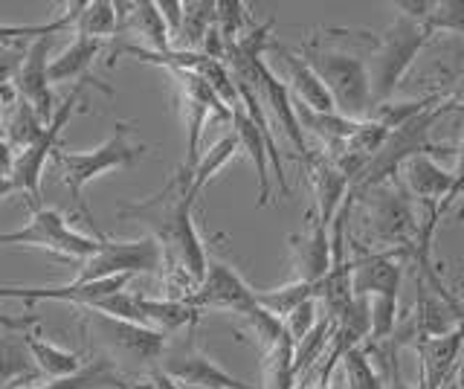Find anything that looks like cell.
I'll return each instance as SVG.
<instances>
[{
    "mask_svg": "<svg viewBox=\"0 0 464 389\" xmlns=\"http://www.w3.org/2000/svg\"><path fill=\"white\" fill-rule=\"evenodd\" d=\"M195 198L198 195L192 192V171L180 166L157 195L137 200V204H122L116 212H120V219L149 227L151 236L163 244L166 258L178 265L174 270L188 273L200 285L209 270V256L192 219Z\"/></svg>",
    "mask_w": 464,
    "mask_h": 389,
    "instance_id": "cell-1",
    "label": "cell"
},
{
    "mask_svg": "<svg viewBox=\"0 0 464 389\" xmlns=\"http://www.w3.org/2000/svg\"><path fill=\"white\" fill-rule=\"evenodd\" d=\"M113 128L116 131L93 151L55 149V154H53V163L58 169V175H62V183L67 186V192L72 198V207H76V212L82 215L87 227H93V233L99 238H105V236L99 233V227L93 221V212L84 200V186L96 178H102V175H108V171H113V169H128V166L140 163L145 157V151H149V146H142V142L128 140L130 122H116Z\"/></svg>",
    "mask_w": 464,
    "mask_h": 389,
    "instance_id": "cell-2",
    "label": "cell"
},
{
    "mask_svg": "<svg viewBox=\"0 0 464 389\" xmlns=\"http://www.w3.org/2000/svg\"><path fill=\"white\" fill-rule=\"evenodd\" d=\"M352 195L362 204V224H366L369 244H374V253L401 250L412 256V244L424 219H418L415 198L401 183V178Z\"/></svg>",
    "mask_w": 464,
    "mask_h": 389,
    "instance_id": "cell-3",
    "label": "cell"
},
{
    "mask_svg": "<svg viewBox=\"0 0 464 389\" xmlns=\"http://www.w3.org/2000/svg\"><path fill=\"white\" fill-rule=\"evenodd\" d=\"M302 59L308 62L316 76L328 88L337 113L348 120H369L374 111V91H372V73L369 62L345 50H328L319 47V41H304Z\"/></svg>",
    "mask_w": 464,
    "mask_h": 389,
    "instance_id": "cell-4",
    "label": "cell"
},
{
    "mask_svg": "<svg viewBox=\"0 0 464 389\" xmlns=\"http://www.w3.org/2000/svg\"><path fill=\"white\" fill-rule=\"evenodd\" d=\"M432 35L435 33L427 24L403 18V15H398L395 24L386 26V30L377 35L372 62H369L374 105L392 102V96L398 93L403 76L410 73V67L415 64L418 53L430 44Z\"/></svg>",
    "mask_w": 464,
    "mask_h": 389,
    "instance_id": "cell-5",
    "label": "cell"
},
{
    "mask_svg": "<svg viewBox=\"0 0 464 389\" xmlns=\"http://www.w3.org/2000/svg\"><path fill=\"white\" fill-rule=\"evenodd\" d=\"M102 241L105 238H91L79 233V229H72L67 215L50 207L33 209V219H29L26 227L0 233V248H41L55 258L79 265L102 248Z\"/></svg>",
    "mask_w": 464,
    "mask_h": 389,
    "instance_id": "cell-6",
    "label": "cell"
},
{
    "mask_svg": "<svg viewBox=\"0 0 464 389\" xmlns=\"http://www.w3.org/2000/svg\"><path fill=\"white\" fill-rule=\"evenodd\" d=\"M87 84H93V88H99L102 93L113 96L111 84H105V82H96V79H82V82H76V88L70 91V96L64 99L62 105H58L55 117L47 122V128H44L41 140L35 142V146H29V149L18 151V157H14V169H12V178H9V180L14 183V192H24V195H26L29 207H33V209H41V207H44V204H41L44 166H47V160L55 154V149H58L55 142H58V137H62V131H64V125L70 122V117L76 113V108H79V102H82V93H84Z\"/></svg>",
    "mask_w": 464,
    "mask_h": 389,
    "instance_id": "cell-7",
    "label": "cell"
},
{
    "mask_svg": "<svg viewBox=\"0 0 464 389\" xmlns=\"http://www.w3.org/2000/svg\"><path fill=\"white\" fill-rule=\"evenodd\" d=\"M166 262V250L154 236H142L134 241H111L105 238L102 248L84 258L72 282H99L116 277H137V273H157Z\"/></svg>",
    "mask_w": 464,
    "mask_h": 389,
    "instance_id": "cell-8",
    "label": "cell"
},
{
    "mask_svg": "<svg viewBox=\"0 0 464 389\" xmlns=\"http://www.w3.org/2000/svg\"><path fill=\"white\" fill-rule=\"evenodd\" d=\"M87 323L96 331L99 343L108 349V357L122 360V364L134 366V369H145L154 364H163V357L169 352V335L154 328H145L128 320H116V316H105L91 311L87 314Z\"/></svg>",
    "mask_w": 464,
    "mask_h": 389,
    "instance_id": "cell-9",
    "label": "cell"
},
{
    "mask_svg": "<svg viewBox=\"0 0 464 389\" xmlns=\"http://www.w3.org/2000/svg\"><path fill=\"white\" fill-rule=\"evenodd\" d=\"M232 128H236V137L241 142V149L250 157V163L256 166V175H258V207H267L270 204V169L273 166V178L279 180V190L282 198H290V186L285 180V163H282V154L279 146H276L270 125H258L250 113L241 108L232 111Z\"/></svg>",
    "mask_w": 464,
    "mask_h": 389,
    "instance_id": "cell-10",
    "label": "cell"
},
{
    "mask_svg": "<svg viewBox=\"0 0 464 389\" xmlns=\"http://www.w3.org/2000/svg\"><path fill=\"white\" fill-rule=\"evenodd\" d=\"M171 76L180 84V96H183V111H186V160L183 169L195 171L198 160H200V134L203 125H207L209 117H221V120H232V111L218 99V93L209 88V82L198 76L195 70H171Z\"/></svg>",
    "mask_w": 464,
    "mask_h": 389,
    "instance_id": "cell-11",
    "label": "cell"
},
{
    "mask_svg": "<svg viewBox=\"0 0 464 389\" xmlns=\"http://www.w3.org/2000/svg\"><path fill=\"white\" fill-rule=\"evenodd\" d=\"M186 302L198 311H227L236 316H246L258 308V291L246 285V279L236 267L224 262H209L207 277Z\"/></svg>",
    "mask_w": 464,
    "mask_h": 389,
    "instance_id": "cell-12",
    "label": "cell"
},
{
    "mask_svg": "<svg viewBox=\"0 0 464 389\" xmlns=\"http://www.w3.org/2000/svg\"><path fill=\"white\" fill-rule=\"evenodd\" d=\"M163 372L186 389H253L246 381L229 374L195 343L174 345V349L169 345L163 357Z\"/></svg>",
    "mask_w": 464,
    "mask_h": 389,
    "instance_id": "cell-13",
    "label": "cell"
},
{
    "mask_svg": "<svg viewBox=\"0 0 464 389\" xmlns=\"http://www.w3.org/2000/svg\"><path fill=\"white\" fill-rule=\"evenodd\" d=\"M410 253L401 250H360L352 256V291L357 297H377V294H398L403 279V262H410Z\"/></svg>",
    "mask_w": 464,
    "mask_h": 389,
    "instance_id": "cell-14",
    "label": "cell"
},
{
    "mask_svg": "<svg viewBox=\"0 0 464 389\" xmlns=\"http://www.w3.org/2000/svg\"><path fill=\"white\" fill-rule=\"evenodd\" d=\"M308 227L302 233L290 236V253H294V270L296 279L302 282H323L331 273V224H325L316 215V209H311L308 215Z\"/></svg>",
    "mask_w": 464,
    "mask_h": 389,
    "instance_id": "cell-15",
    "label": "cell"
},
{
    "mask_svg": "<svg viewBox=\"0 0 464 389\" xmlns=\"http://www.w3.org/2000/svg\"><path fill=\"white\" fill-rule=\"evenodd\" d=\"M50 44H53V35L33 41V44H29L26 53H24L18 76H14V88H18L21 99H26V102L35 108V113L44 122H50L55 117L53 91H50L53 82H50V64H47Z\"/></svg>",
    "mask_w": 464,
    "mask_h": 389,
    "instance_id": "cell-16",
    "label": "cell"
},
{
    "mask_svg": "<svg viewBox=\"0 0 464 389\" xmlns=\"http://www.w3.org/2000/svg\"><path fill=\"white\" fill-rule=\"evenodd\" d=\"M420 360V389H441L464 355V326L441 337L412 340Z\"/></svg>",
    "mask_w": 464,
    "mask_h": 389,
    "instance_id": "cell-17",
    "label": "cell"
},
{
    "mask_svg": "<svg viewBox=\"0 0 464 389\" xmlns=\"http://www.w3.org/2000/svg\"><path fill=\"white\" fill-rule=\"evenodd\" d=\"M270 47L279 53V59L287 70V88H290V96H294L296 105H304L316 113H337V105H334V99L323 84V79L316 76V70L304 62L299 53L287 50L285 44H279V41H270Z\"/></svg>",
    "mask_w": 464,
    "mask_h": 389,
    "instance_id": "cell-18",
    "label": "cell"
},
{
    "mask_svg": "<svg viewBox=\"0 0 464 389\" xmlns=\"http://www.w3.org/2000/svg\"><path fill=\"white\" fill-rule=\"evenodd\" d=\"M401 175H403V186L410 190L412 198H418L424 207H435L444 215L447 195L453 190V169H444L435 163L432 157L420 154V157H412V160L401 169Z\"/></svg>",
    "mask_w": 464,
    "mask_h": 389,
    "instance_id": "cell-19",
    "label": "cell"
},
{
    "mask_svg": "<svg viewBox=\"0 0 464 389\" xmlns=\"http://www.w3.org/2000/svg\"><path fill=\"white\" fill-rule=\"evenodd\" d=\"M311 166V178H314V195H316V215L325 224L337 219V212L343 209L348 192H352V183L343 175V171L331 163L328 154H316L308 160Z\"/></svg>",
    "mask_w": 464,
    "mask_h": 389,
    "instance_id": "cell-20",
    "label": "cell"
},
{
    "mask_svg": "<svg viewBox=\"0 0 464 389\" xmlns=\"http://www.w3.org/2000/svg\"><path fill=\"white\" fill-rule=\"evenodd\" d=\"M116 12H120V26L125 33L137 35L145 41V50L151 53H169L174 50L169 26L163 21V12H160L157 4H116Z\"/></svg>",
    "mask_w": 464,
    "mask_h": 389,
    "instance_id": "cell-21",
    "label": "cell"
},
{
    "mask_svg": "<svg viewBox=\"0 0 464 389\" xmlns=\"http://www.w3.org/2000/svg\"><path fill=\"white\" fill-rule=\"evenodd\" d=\"M44 374L38 372L33 355H29L24 335H0V384L6 389H26L41 384Z\"/></svg>",
    "mask_w": 464,
    "mask_h": 389,
    "instance_id": "cell-22",
    "label": "cell"
},
{
    "mask_svg": "<svg viewBox=\"0 0 464 389\" xmlns=\"http://www.w3.org/2000/svg\"><path fill=\"white\" fill-rule=\"evenodd\" d=\"M21 335H24V343H26L29 355H33V360H35L38 372L47 381H53V378H70V374H76V372H82L87 366L84 360H82V352L62 349V345H55L50 340L33 335L29 328L21 331Z\"/></svg>",
    "mask_w": 464,
    "mask_h": 389,
    "instance_id": "cell-23",
    "label": "cell"
},
{
    "mask_svg": "<svg viewBox=\"0 0 464 389\" xmlns=\"http://www.w3.org/2000/svg\"><path fill=\"white\" fill-rule=\"evenodd\" d=\"M296 113H299V122H302L304 131H314L319 140L325 142V149L331 154H337L345 142L360 131V125L366 122V120H362V122L360 120H348V117H343V113H316V111L304 108V105H296Z\"/></svg>",
    "mask_w": 464,
    "mask_h": 389,
    "instance_id": "cell-24",
    "label": "cell"
},
{
    "mask_svg": "<svg viewBox=\"0 0 464 389\" xmlns=\"http://www.w3.org/2000/svg\"><path fill=\"white\" fill-rule=\"evenodd\" d=\"M26 389H128V384L120 374V369H116L113 360L105 355V357L91 360L82 372L70 374V378L41 381V384L26 386Z\"/></svg>",
    "mask_w": 464,
    "mask_h": 389,
    "instance_id": "cell-25",
    "label": "cell"
},
{
    "mask_svg": "<svg viewBox=\"0 0 464 389\" xmlns=\"http://www.w3.org/2000/svg\"><path fill=\"white\" fill-rule=\"evenodd\" d=\"M105 47V41H96V38H84L76 35V41L62 53L55 55L50 62V82L53 84H62V82H82V79H91L87 70L96 62V55Z\"/></svg>",
    "mask_w": 464,
    "mask_h": 389,
    "instance_id": "cell-26",
    "label": "cell"
},
{
    "mask_svg": "<svg viewBox=\"0 0 464 389\" xmlns=\"http://www.w3.org/2000/svg\"><path fill=\"white\" fill-rule=\"evenodd\" d=\"M82 6H84V0H79V4H70L62 15L47 21V24H26V26L4 24V26H0V47L33 44V41H38V38H50V35L64 33V30H70V26H76V21L82 15Z\"/></svg>",
    "mask_w": 464,
    "mask_h": 389,
    "instance_id": "cell-27",
    "label": "cell"
},
{
    "mask_svg": "<svg viewBox=\"0 0 464 389\" xmlns=\"http://www.w3.org/2000/svg\"><path fill=\"white\" fill-rule=\"evenodd\" d=\"M319 287L323 282H302V279H294L287 285H279V287H267V291H258V306L276 314L279 320H285L287 314H294L299 306L311 299H319Z\"/></svg>",
    "mask_w": 464,
    "mask_h": 389,
    "instance_id": "cell-28",
    "label": "cell"
},
{
    "mask_svg": "<svg viewBox=\"0 0 464 389\" xmlns=\"http://www.w3.org/2000/svg\"><path fill=\"white\" fill-rule=\"evenodd\" d=\"M294 349L296 343L290 335L279 337L270 352H265V389H296V369H294Z\"/></svg>",
    "mask_w": 464,
    "mask_h": 389,
    "instance_id": "cell-29",
    "label": "cell"
},
{
    "mask_svg": "<svg viewBox=\"0 0 464 389\" xmlns=\"http://www.w3.org/2000/svg\"><path fill=\"white\" fill-rule=\"evenodd\" d=\"M120 33H122V26H120V12H116V4H111V0H93V4L82 6V15L76 21V35L105 41V38L120 35Z\"/></svg>",
    "mask_w": 464,
    "mask_h": 389,
    "instance_id": "cell-30",
    "label": "cell"
},
{
    "mask_svg": "<svg viewBox=\"0 0 464 389\" xmlns=\"http://www.w3.org/2000/svg\"><path fill=\"white\" fill-rule=\"evenodd\" d=\"M238 137L236 134H227V137H221L218 142H212V146L200 154V160H198V166H195V171H192V192L195 195H200L203 190H207V183L221 171L232 157L238 154Z\"/></svg>",
    "mask_w": 464,
    "mask_h": 389,
    "instance_id": "cell-31",
    "label": "cell"
},
{
    "mask_svg": "<svg viewBox=\"0 0 464 389\" xmlns=\"http://www.w3.org/2000/svg\"><path fill=\"white\" fill-rule=\"evenodd\" d=\"M331 337H334V320L325 314L323 320L314 326V331L302 343H296L294 349V369H296V378L304 372H311L316 366V360L323 357V352L331 345Z\"/></svg>",
    "mask_w": 464,
    "mask_h": 389,
    "instance_id": "cell-32",
    "label": "cell"
},
{
    "mask_svg": "<svg viewBox=\"0 0 464 389\" xmlns=\"http://www.w3.org/2000/svg\"><path fill=\"white\" fill-rule=\"evenodd\" d=\"M398 294H377L369 297L372 302V343H383L398 337V326H401V308H398Z\"/></svg>",
    "mask_w": 464,
    "mask_h": 389,
    "instance_id": "cell-33",
    "label": "cell"
},
{
    "mask_svg": "<svg viewBox=\"0 0 464 389\" xmlns=\"http://www.w3.org/2000/svg\"><path fill=\"white\" fill-rule=\"evenodd\" d=\"M343 374H345V389H383V378L372 366L369 349H360V345L343 357Z\"/></svg>",
    "mask_w": 464,
    "mask_h": 389,
    "instance_id": "cell-34",
    "label": "cell"
},
{
    "mask_svg": "<svg viewBox=\"0 0 464 389\" xmlns=\"http://www.w3.org/2000/svg\"><path fill=\"white\" fill-rule=\"evenodd\" d=\"M244 24H246V6L241 0H218L215 26H218V33L224 35L227 44H232V41H238L244 35Z\"/></svg>",
    "mask_w": 464,
    "mask_h": 389,
    "instance_id": "cell-35",
    "label": "cell"
},
{
    "mask_svg": "<svg viewBox=\"0 0 464 389\" xmlns=\"http://www.w3.org/2000/svg\"><path fill=\"white\" fill-rule=\"evenodd\" d=\"M432 33L464 35V0H435L432 15L427 18Z\"/></svg>",
    "mask_w": 464,
    "mask_h": 389,
    "instance_id": "cell-36",
    "label": "cell"
},
{
    "mask_svg": "<svg viewBox=\"0 0 464 389\" xmlns=\"http://www.w3.org/2000/svg\"><path fill=\"white\" fill-rule=\"evenodd\" d=\"M319 320H323V316H319V299H311V302H304V306H299L294 314L285 316V331L294 343H302Z\"/></svg>",
    "mask_w": 464,
    "mask_h": 389,
    "instance_id": "cell-37",
    "label": "cell"
},
{
    "mask_svg": "<svg viewBox=\"0 0 464 389\" xmlns=\"http://www.w3.org/2000/svg\"><path fill=\"white\" fill-rule=\"evenodd\" d=\"M392 6H395L398 15H403V18L427 24V18L432 15V9H435V0H395Z\"/></svg>",
    "mask_w": 464,
    "mask_h": 389,
    "instance_id": "cell-38",
    "label": "cell"
},
{
    "mask_svg": "<svg viewBox=\"0 0 464 389\" xmlns=\"http://www.w3.org/2000/svg\"><path fill=\"white\" fill-rule=\"evenodd\" d=\"M160 12H163V21L169 26V35H171V44L178 41L180 30H183V12H186V4H178V0H166V4H157Z\"/></svg>",
    "mask_w": 464,
    "mask_h": 389,
    "instance_id": "cell-39",
    "label": "cell"
},
{
    "mask_svg": "<svg viewBox=\"0 0 464 389\" xmlns=\"http://www.w3.org/2000/svg\"><path fill=\"white\" fill-rule=\"evenodd\" d=\"M456 200H464V140L459 142V149H456V166H453V190H450V195H447L444 212H450V207H453Z\"/></svg>",
    "mask_w": 464,
    "mask_h": 389,
    "instance_id": "cell-40",
    "label": "cell"
},
{
    "mask_svg": "<svg viewBox=\"0 0 464 389\" xmlns=\"http://www.w3.org/2000/svg\"><path fill=\"white\" fill-rule=\"evenodd\" d=\"M38 316L35 314H26V316H6L4 311H0V328L6 331H26L29 326H35Z\"/></svg>",
    "mask_w": 464,
    "mask_h": 389,
    "instance_id": "cell-41",
    "label": "cell"
},
{
    "mask_svg": "<svg viewBox=\"0 0 464 389\" xmlns=\"http://www.w3.org/2000/svg\"><path fill=\"white\" fill-rule=\"evenodd\" d=\"M14 149L9 146V142L0 137V178H12V169H14Z\"/></svg>",
    "mask_w": 464,
    "mask_h": 389,
    "instance_id": "cell-42",
    "label": "cell"
},
{
    "mask_svg": "<svg viewBox=\"0 0 464 389\" xmlns=\"http://www.w3.org/2000/svg\"><path fill=\"white\" fill-rule=\"evenodd\" d=\"M149 384H151V389H183L178 381H171L163 369H154V372H151V378H149Z\"/></svg>",
    "mask_w": 464,
    "mask_h": 389,
    "instance_id": "cell-43",
    "label": "cell"
},
{
    "mask_svg": "<svg viewBox=\"0 0 464 389\" xmlns=\"http://www.w3.org/2000/svg\"><path fill=\"white\" fill-rule=\"evenodd\" d=\"M441 389H464V357H461V364L456 366V372L450 374L447 384H444Z\"/></svg>",
    "mask_w": 464,
    "mask_h": 389,
    "instance_id": "cell-44",
    "label": "cell"
},
{
    "mask_svg": "<svg viewBox=\"0 0 464 389\" xmlns=\"http://www.w3.org/2000/svg\"><path fill=\"white\" fill-rule=\"evenodd\" d=\"M12 192H14V183H12L9 178H0V200L9 198Z\"/></svg>",
    "mask_w": 464,
    "mask_h": 389,
    "instance_id": "cell-45",
    "label": "cell"
},
{
    "mask_svg": "<svg viewBox=\"0 0 464 389\" xmlns=\"http://www.w3.org/2000/svg\"><path fill=\"white\" fill-rule=\"evenodd\" d=\"M450 96H453V102L464 105V82L459 84V88H453V91H450Z\"/></svg>",
    "mask_w": 464,
    "mask_h": 389,
    "instance_id": "cell-46",
    "label": "cell"
},
{
    "mask_svg": "<svg viewBox=\"0 0 464 389\" xmlns=\"http://www.w3.org/2000/svg\"><path fill=\"white\" fill-rule=\"evenodd\" d=\"M137 389H151V384H140Z\"/></svg>",
    "mask_w": 464,
    "mask_h": 389,
    "instance_id": "cell-47",
    "label": "cell"
},
{
    "mask_svg": "<svg viewBox=\"0 0 464 389\" xmlns=\"http://www.w3.org/2000/svg\"><path fill=\"white\" fill-rule=\"evenodd\" d=\"M183 389H186V386H183Z\"/></svg>",
    "mask_w": 464,
    "mask_h": 389,
    "instance_id": "cell-48",
    "label": "cell"
},
{
    "mask_svg": "<svg viewBox=\"0 0 464 389\" xmlns=\"http://www.w3.org/2000/svg\"><path fill=\"white\" fill-rule=\"evenodd\" d=\"M461 82H464V79H461Z\"/></svg>",
    "mask_w": 464,
    "mask_h": 389,
    "instance_id": "cell-49",
    "label": "cell"
}]
</instances>
